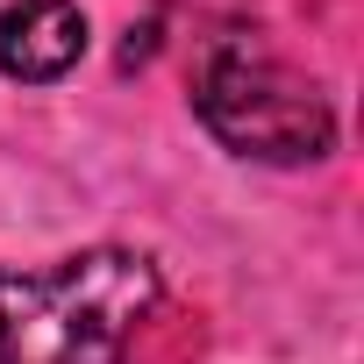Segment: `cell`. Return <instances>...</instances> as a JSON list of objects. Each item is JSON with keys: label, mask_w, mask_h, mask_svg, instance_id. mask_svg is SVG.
I'll return each mask as SVG.
<instances>
[{"label": "cell", "mask_w": 364, "mask_h": 364, "mask_svg": "<svg viewBox=\"0 0 364 364\" xmlns=\"http://www.w3.org/2000/svg\"><path fill=\"white\" fill-rule=\"evenodd\" d=\"M157 293V264L114 243L58 257L50 272H0V364H122Z\"/></svg>", "instance_id": "1"}, {"label": "cell", "mask_w": 364, "mask_h": 364, "mask_svg": "<svg viewBox=\"0 0 364 364\" xmlns=\"http://www.w3.org/2000/svg\"><path fill=\"white\" fill-rule=\"evenodd\" d=\"M193 107L222 150L257 157V164H314L336 150V107L321 100V86L257 43L208 50L193 79Z\"/></svg>", "instance_id": "2"}, {"label": "cell", "mask_w": 364, "mask_h": 364, "mask_svg": "<svg viewBox=\"0 0 364 364\" xmlns=\"http://www.w3.org/2000/svg\"><path fill=\"white\" fill-rule=\"evenodd\" d=\"M86 58V15L72 0H8L0 8V79L50 86Z\"/></svg>", "instance_id": "3"}]
</instances>
